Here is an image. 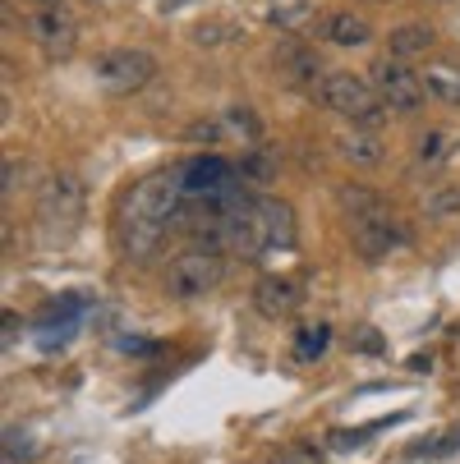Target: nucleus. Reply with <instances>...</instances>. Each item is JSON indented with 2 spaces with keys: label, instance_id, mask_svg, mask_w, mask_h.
I'll return each mask as SVG.
<instances>
[{
  "label": "nucleus",
  "instance_id": "11",
  "mask_svg": "<svg viewBox=\"0 0 460 464\" xmlns=\"http://www.w3.org/2000/svg\"><path fill=\"white\" fill-rule=\"evenodd\" d=\"M277 70L286 74V83H295V88H308V92H318L322 88V64H318V55L308 51V46H295V42H286L281 51H277Z\"/></svg>",
  "mask_w": 460,
  "mask_h": 464
},
{
  "label": "nucleus",
  "instance_id": "10",
  "mask_svg": "<svg viewBox=\"0 0 460 464\" xmlns=\"http://www.w3.org/2000/svg\"><path fill=\"white\" fill-rule=\"evenodd\" d=\"M299 304H304V295H299L295 281H286V276H258V285H253V308L268 317V322L290 317Z\"/></svg>",
  "mask_w": 460,
  "mask_h": 464
},
{
  "label": "nucleus",
  "instance_id": "12",
  "mask_svg": "<svg viewBox=\"0 0 460 464\" xmlns=\"http://www.w3.org/2000/svg\"><path fill=\"white\" fill-rule=\"evenodd\" d=\"M455 152H460V134H455V129H424V134L415 139V166L419 170H437Z\"/></svg>",
  "mask_w": 460,
  "mask_h": 464
},
{
  "label": "nucleus",
  "instance_id": "8",
  "mask_svg": "<svg viewBox=\"0 0 460 464\" xmlns=\"http://www.w3.org/2000/svg\"><path fill=\"white\" fill-rule=\"evenodd\" d=\"M28 33H33V42L46 60H70L79 51V24H74L70 10H37Z\"/></svg>",
  "mask_w": 460,
  "mask_h": 464
},
{
  "label": "nucleus",
  "instance_id": "24",
  "mask_svg": "<svg viewBox=\"0 0 460 464\" xmlns=\"http://www.w3.org/2000/svg\"><path fill=\"white\" fill-rule=\"evenodd\" d=\"M304 14H308V5H304V0H295V5H277V10H272V24H281V28H295Z\"/></svg>",
  "mask_w": 460,
  "mask_h": 464
},
{
  "label": "nucleus",
  "instance_id": "14",
  "mask_svg": "<svg viewBox=\"0 0 460 464\" xmlns=\"http://www.w3.org/2000/svg\"><path fill=\"white\" fill-rule=\"evenodd\" d=\"M433 42H437V33L428 28V24H401L396 33L387 37V51H391V60H419V55H428L433 51Z\"/></svg>",
  "mask_w": 460,
  "mask_h": 464
},
{
  "label": "nucleus",
  "instance_id": "6",
  "mask_svg": "<svg viewBox=\"0 0 460 464\" xmlns=\"http://www.w3.org/2000/svg\"><path fill=\"white\" fill-rule=\"evenodd\" d=\"M368 83H373V92L382 97V106H387L391 115H415V111H424L428 83H424V74H415L410 64H401V60H377L373 70H368Z\"/></svg>",
  "mask_w": 460,
  "mask_h": 464
},
{
  "label": "nucleus",
  "instance_id": "27",
  "mask_svg": "<svg viewBox=\"0 0 460 464\" xmlns=\"http://www.w3.org/2000/svg\"><path fill=\"white\" fill-rule=\"evenodd\" d=\"M161 10H184V5H193V0H157Z\"/></svg>",
  "mask_w": 460,
  "mask_h": 464
},
{
  "label": "nucleus",
  "instance_id": "17",
  "mask_svg": "<svg viewBox=\"0 0 460 464\" xmlns=\"http://www.w3.org/2000/svg\"><path fill=\"white\" fill-rule=\"evenodd\" d=\"M424 212L433 221H455L460 217V184H433L424 193Z\"/></svg>",
  "mask_w": 460,
  "mask_h": 464
},
{
  "label": "nucleus",
  "instance_id": "28",
  "mask_svg": "<svg viewBox=\"0 0 460 464\" xmlns=\"http://www.w3.org/2000/svg\"><path fill=\"white\" fill-rule=\"evenodd\" d=\"M33 5H37V10H64L60 0H33Z\"/></svg>",
  "mask_w": 460,
  "mask_h": 464
},
{
  "label": "nucleus",
  "instance_id": "19",
  "mask_svg": "<svg viewBox=\"0 0 460 464\" xmlns=\"http://www.w3.org/2000/svg\"><path fill=\"white\" fill-rule=\"evenodd\" d=\"M327 341H332V326L327 322H313V326H299V336H295V359L308 363L327 350Z\"/></svg>",
  "mask_w": 460,
  "mask_h": 464
},
{
  "label": "nucleus",
  "instance_id": "1",
  "mask_svg": "<svg viewBox=\"0 0 460 464\" xmlns=\"http://www.w3.org/2000/svg\"><path fill=\"white\" fill-rule=\"evenodd\" d=\"M184 212H189V198H184L180 170H157V175L139 179L120 203V221H115L120 253L129 262H152L161 253L166 235L184 221Z\"/></svg>",
  "mask_w": 460,
  "mask_h": 464
},
{
  "label": "nucleus",
  "instance_id": "9",
  "mask_svg": "<svg viewBox=\"0 0 460 464\" xmlns=\"http://www.w3.org/2000/svg\"><path fill=\"white\" fill-rule=\"evenodd\" d=\"M180 179H184L189 203H203V198H212V193H221L226 184L240 179V166H230L226 157H193L189 166H180Z\"/></svg>",
  "mask_w": 460,
  "mask_h": 464
},
{
  "label": "nucleus",
  "instance_id": "5",
  "mask_svg": "<svg viewBox=\"0 0 460 464\" xmlns=\"http://www.w3.org/2000/svg\"><path fill=\"white\" fill-rule=\"evenodd\" d=\"M152 79H157V60L148 51H139V46H115V51H106L97 60V83L111 97H134Z\"/></svg>",
  "mask_w": 460,
  "mask_h": 464
},
{
  "label": "nucleus",
  "instance_id": "18",
  "mask_svg": "<svg viewBox=\"0 0 460 464\" xmlns=\"http://www.w3.org/2000/svg\"><path fill=\"white\" fill-rule=\"evenodd\" d=\"M424 83H428V97H437L446 106H460V70H451V64H433V70H424Z\"/></svg>",
  "mask_w": 460,
  "mask_h": 464
},
{
  "label": "nucleus",
  "instance_id": "22",
  "mask_svg": "<svg viewBox=\"0 0 460 464\" xmlns=\"http://www.w3.org/2000/svg\"><path fill=\"white\" fill-rule=\"evenodd\" d=\"M341 208H346V217H364V212L382 208V198L368 193L364 184H350V188H341Z\"/></svg>",
  "mask_w": 460,
  "mask_h": 464
},
{
  "label": "nucleus",
  "instance_id": "13",
  "mask_svg": "<svg viewBox=\"0 0 460 464\" xmlns=\"http://www.w3.org/2000/svg\"><path fill=\"white\" fill-rule=\"evenodd\" d=\"M332 46H368L373 42V24L364 19V14H355V10H337V14H327L322 19V28H318Z\"/></svg>",
  "mask_w": 460,
  "mask_h": 464
},
{
  "label": "nucleus",
  "instance_id": "20",
  "mask_svg": "<svg viewBox=\"0 0 460 464\" xmlns=\"http://www.w3.org/2000/svg\"><path fill=\"white\" fill-rule=\"evenodd\" d=\"M184 139H189V143H203V148H221V143L230 139V124H226V115H217V120H193V124L184 129Z\"/></svg>",
  "mask_w": 460,
  "mask_h": 464
},
{
  "label": "nucleus",
  "instance_id": "25",
  "mask_svg": "<svg viewBox=\"0 0 460 464\" xmlns=\"http://www.w3.org/2000/svg\"><path fill=\"white\" fill-rule=\"evenodd\" d=\"M355 350L359 354H382V336H373V326H364L359 336H355Z\"/></svg>",
  "mask_w": 460,
  "mask_h": 464
},
{
  "label": "nucleus",
  "instance_id": "3",
  "mask_svg": "<svg viewBox=\"0 0 460 464\" xmlns=\"http://www.w3.org/2000/svg\"><path fill=\"white\" fill-rule=\"evenodd\" d=\"M226 281V248L199 239V244H189L180 248L171 262H166V295L171 299H203L212 295L217 285Z\"/></svg>",
  "mask_w": 460,
  "mask_h": 464
},
{
  "label": "nucleus",
  "instance_id": "2",
  "mask_svg": "<svg viewBox=\"0 0 460 464\" xmlns=\"http://www.w3.org/2000/svg\"><path fill=\"white\" fill-rule=\"evenodd\" d=\"M83 203H88V193H83V179L70 175V170H55L42 179L37 198H33V217H37V235L46 244H64L79 221H83Z\"/></svg>",
  "mask_w": 460,
  "mask_h": 464
},
{
  "label": "nucleus",
  "instance_id": "4",
  "mask_svg": "<svg viewBox=\"0 0 460 464\" xmlns=\"http://www.w3.org/2000/svg\"><path fill=\"white\" fill-rule=\"evenodd\" d=\"M318 102L332 111V115L350 120L355 129H377L387 120V106L373 92V83L359 79V74H350V70H332V74H327L322 88H318Z\"/></svg>",
  "mask_w": 460,
  "mask_h": 464
},
{
  "label": "nucleus",
  "instance_id": "23",
  "mask_svg": "<svg viewBox=\"0 0 460 464\" xmlns=\"http://www.w3.org/2000/svg\"><path fill=\"white\" fill-rule=\"evenodd\" d=\"M226 37H235V28L230 24H199V28H193V42H199V46H217V42H226Z\"/></svg>",
  "mask_w": 460,
  "mask_h": 464
},
{
  "label": "nucleus",
  "instance_id": "16",
  "mask_svg": "<svg viewBox=\"0 0 460 464\" xmlns=\"http://www.w3.org/2000/svg\"><path fill=\"white\" fill-rule=\"evenodd\" d=\"M337 148L350 166H377L382 161V139L373 134V129H350V134L337 139Z\"/></svg>",
  "mask_w": 460,
  "mask_h": 464
},
{
  "label": "nucleus",
  "instance_id": "21",
  "mask_svg": "<svg viewBox=\"0 0 460 464\" xmlns=\"http://www.w3.org/2000/svg\"><path fill=\"white\" fill-rule=\"evenodd\" d=\"M37 455V441L28 428H5V464H28Z\"/></svg>",
  "mask_w": 460,
  "mask_h": 464
},
{
  "label": "nucleus",
  "instance_id": "7",
  "mask_svg": "<svg viewBox=\"0 0 460 464\" xmlns=\"http://www.w3.org/2000/svg\"><path fill=\"white\" fill-rule=\"evenodd\" d=\"M350 239H355L364 262H382V257H391L396 248L410 244V230L401 226V217H391L387 203H382V208H373L364 217H350Z\"/></svg>",
  "mask_w": 460,
  "mask_h": 464
},
{
  "label": "nucleus",
  "instance_id": "26",
  "mask_svg": "<svg viewBox=\"0 0 460 464\" xmlns=\"http://www.w3.org/2000/svg\"><path fill=\"white\" fill-rule=\"evenodd\" d=\"M281 464H318V450H313V446H290V450L281 455Z\"/></svg>",
  "mask_w": 460,
  "mask_h": 464
},
{
  "label": "nucleus",
  "instance_id": "15",
  "mask_svg": "<svg viewBox=\"0 0 460 464\" xmlns=\"http://www.w3.org/2000/svg\"><path fill=\"white\" fill-rule=\"evenodd\" d=\"M281 170V152L268 148V143H253L244 157H240V179L244 184H272Z\"/></svg>",
  "mask_w": 460,
  "mask_h": 464
}]
</instances>
